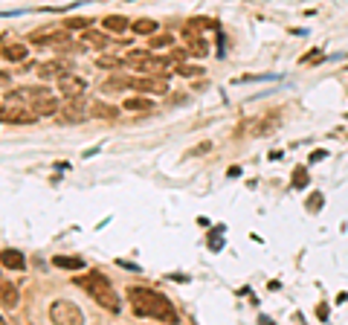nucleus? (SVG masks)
Segmentation results:
<instances>
[{"mask_svg": "<svg viewBox=\"0 0 348 325\" xmlns=\"http://www.w3.org/2000/svg\"><path fill=\"white\" fill-rule=\"evenodd\" d=\"M128 302H131L133 314L140 316H151V319H160V322H177L174 305L151 287H128Z\"/></svg>", "mask_w": 348, "mask_h": 325, "instance_id": "f257e3e1", "label": "nucleus"}, {"mask_svg": "<svg viewBox=\"0 0 348 325\" xmlns=\"http://www.w3.org/2000/svg\"><path fill=\"white\" fill-rule=\"evenodd\" d=\"M73 282L79 284L84 294H90L102 308H108V311H113V314L122 311V299H119V294L113 290V284L108 282L99 270H90V273H84V276H76Z\"/></svg>", "mask_w": 348, "mask_h": 325, "instance_id": "f03ea898", "label": "nucleus"}, {"mask_svg": "<svg viewBox=\"0 0 348 325\" xmlns=\"http://www.w3.org/2000/svg\"><path fill=\"white\" fill-rule=\"evenodd\" d=\"M50 319L58 325H82L84 322V311L70 299H55L50 305Z\"/></svg>", "mask_w": 348, "mask_h": 325, "instance_id": "7ed1b4c3", "label": "nucleus"}, {"mask_svg": "<svg viewBox=\"0 0 348 325\" xmlns=\"http://www.w3.org/2000/svg\"><path fill=\"white\" fill-rule=\"evenodd\" d=\"M84 90H87V81L82 76H76V73H61L58 76V93L64 99H82Z\"/></svg>", "mask_w": 348, "mask_h": 325, "instance_id": "20e7f679", "label": "nucleus"}, {"mask_svg": "<svg viewBox=\"0 0 348 325\" xmlns=\"http://www.w3.org/2000/svg\"><path fill=\"white\" fill-rule=\"evenodd\" d=\"M64 41H67V32H58V26H47V29L32 32V44H38V47H58Z\"/></svg>", "mask_w": 348, "mask_h": 325, "instance_id": "39448f33", "label": "nucleus"}, {"mask_svg": "<svg viewBox=\"0 0 348 325\" xmlns=\"http://www.w3.org/2000/svg\"><path fill=\"white\" fill-rule=\"evenodd\" d=\"M55 119L61 122V125H76V122H84V111H82V105H76V99H70V105L58 108Z\"/></svg>", "mask_w": 348, "mask_h": 325, "instance_id": "423d86ee", "label": "nucleus"}, {"mask_svg": "<svg viewBox=\"0 0 348 325\" xmlns=\"http://www.w3.org/2000/svg\"><path fill=\"white\" fill-rule=\"evenodd\" d=\"M21 302V294H18V287L6 279H0V308H6V311H15Z\"/></svg>", "mask_w": 348, "mask_h": 325, "instance_id": "0eeeda50", "label": "nucleus"}, {"mask_svg": "<svg viewBox=\"0 0 348 325\" xmlns=\"http://www.w3.org/2000/svg\"><path fill=\"white\" fill-rule=\"evenodd\" d=\"M131 87H136V90H145V93H160L163 96L165 90H168V84H165V79H157V76H145V79H133Z\"/></svg>", "mask_w": 348, "mask_h": 325, "instance_id": "6e6552de", "label": "nucleus"}, {"mask_svg": "<svg viewBox=\"0 0 348 325\" xmlns=\"http://www.w3.org/2000/svg\"><path fill=\"white\" fill-rule=\"evenodd\" d=\"M0 119L15 122V125H32V122H35V113H26V111H21V108H9V111H0Z\"/></svg>", "mask_w": 348, "mask_h": 325, "instance_id": "1a4fd4ad", "label": "nucleus"}, {"mask_svg": "<svg viewBox=\"0 0 348 325\" xmlns=\"http://www.w3.org/2000/svg\"><path fill=\"white\" fill-rule=\"evenodd\" d=\"M0 264L9 267V270H23V267H26V258H23V253H18V250H3V253H0Z\"/></svg>", "mask_w": 348, "mask_h": 325, "instance_id": "9d476101", "label": "nucleus"}, {"mask_svg": "<svg viewBox=\"0 0 348 325\" xmlns=\"http://www.w3.org/2000/svg\"><path fill=\"white\" fill-rule=\"evenodd\" d=\"M52 264H55V267H64V270H82L84 258H82V255H55Z\"/></svg>", "mask_w": 348, "mask_h": 325, "instance_id": "9b49d317", "label": "nucleus"}, {"mask_svg": "<svg viewBox=\"0 0 348 325\" xmlns=\"http://www.w3.org/2000/svg\"><path fill=\"white\" fill-rule=\"evenodd\" d=\"M26 55H29L26 44H6V47H3V58L6 61H23Z\"/></svg>", "mask_w": 348, "mask_h": 325, "instance_id": "f8f14e48", "label": "nucleus"}, {"mask_svg": "<svg viewBox=\"0 0 348 325\" xmlns=\"http://www.w3.org/2000/svg\"><path fill=\"white\" fill-rule=\"evenodd\" d=\"M90 113L93 116H99V119H116V116H119V111H116L113 105H105V102H93Z\"/></svg>", "mask_w": 348, "mask_h": 325, "instance_id": "ddd939ff", "label": "nucleus"}, {"mask_svg": "<svg viewBox=\"0 0 348 325\" xmlns=\"http://www.w3.org/2000/svg\"><path fill=\"white\" fill-rule=\"evenodd\" d=\"M125 111L133 113V111H154V102L145 99V96H131V99H125Z\"/></svg>", "mask_w": 348, "mask_h": 325, "instance_id": "4468645a", "label": "nucleus"}, {"mask_svg": "<svg viewBox=\"0 0 348 325\" xmlns=\"http://www.w3.org/2000/svg\"><path fill=\"white\" fill-rule=\"evenodd\" d=\"M131 81L133 79H128V76H116V79H108L102 84V90L105 93H119V90H128L131 87Z\"/></svg>", "mask_w": 348, "mask_h": 325, "instance_id": "2eb2a0df", "label": "nucleus"}, {"mask_svg": "<svg viewBox=\"0 0 348 325\" xmlns=\"http://www.w3.org/2000/svg\"><path fill=\"white\" fill-rule=\"evenodd\" d=\"M102 26L108 32H125L128 29V18H122V15H108V18L102 20Z\"/></svg>", "mask_w": 348, "mask_h": 325, "instance_id": "dca6fc26", "label": "nucleus"}, {"mask_svg": "<svg viewBox=\"0 0 348 325\" xmlns=\"http://www.w3.org/2000/svg\"><path fill=\"white\" fill-rule=\"evenodd\" d=\"M82 41H84V44H90V47H108V29H105V32H96V29H84Z\"/></svg>", "mask_w": 348, "mask_h": 325, "instance_id": "f3484780", "label": "nucleus"}, {"mask_svg": "<svg viewBox=\"0 0 348 325\" xmlns=\"http://www.w3.org/2000/svg\"><path fill=\"white\" fill-rule=\"evenodd\" d=\"M186 52H189V55H195V58H203L206 52H209V47H206V41L200 38V35H192V41H189V44H186Z\"/></svg>", "mask_w": 348, "mask_h": 325, "instance_id": "a211bd4d", "label": "nucleus"}, {"mask_svg": "<svg viewBox=\"0 0 348 325\" xmlns=\"http://www.w3.org/2000/svg\"><path fill=\"white\" fill-rule=\"evenodd\" d=\"M131 29L136 32V35H154L157 32V20H148V18H140L131 23Z\"/></svg>", "mask_w": 348, "mask_h": 325, "instance_id": "6ab92c4d", "label": "nucleus"}, {"mask_svg": "<svg viewBox=\"0 0 348 325\" xmlns=\"http://www.w3.org/2000/svg\"><path fill=\"white\" fill-rule=\"evenodd\" d=\"M32 111H35V113H58V102L52 99V96H47V99L35 102V105H32Z\"/></svg>", "mask_w": 348, "mask_h": 325, "instance_id": "aec40b11", "label": "nucleus"}, {"mask_svg": "<svg viewBox=\"0 0 348 325\" xmlns=\"http://www.w3.org/2000/svg\"><path fill=\"white\" fill-rule=\"evenodd\" d=\"M38 73H41L44 79H52V76H61V73H67V70H64V64H58V61H50V64H41Z\"/></svg>", "mask_w": 348, "mask_h": 325, "instance_id": "412c9836", "label": "nucleus"}, {"mask_svg": "<svg viewBox=\"0 0 348 325\" xmlns=\"http://www.w3.org/2000/svg\"><path fill=\"white\" fill-rule=\"evenodd\" d=\"M125 61L122 58H113V55H102V58L96 61V67H102V70H116V67H122Z\"/></svg>", "mask_w": 348, "mask_h": 325, "instance_id": "4be33fe9", "label": "nucleus"}, {"mask_svg": "<svg viewBox=\"0 0 348 325\" xmlns=\"http://www.w3.org/2000/svg\"><path fill=\"white\" fill-rule=\"evenodd\" d=\"M90 20L93 18H67L64 26H67V29H90Z\"/></svg>", "mask_w": 348, "mask_h": 325, "instance_id": "5701e85b", "label": "nucleus"}, {"mask_svg": "<svg viewBox=\"0 0 348 325\" xmlns=\"http://www.w3.org/2000/svg\"><path fill=\"white\" fill-rule=\"evenodd\" d=\"M148 47H151V50H163V47H168V44H171V35H148Z\"/></svg>", "mask_w": 348, "mask_h": 325, "instance_id": "b1692460", "label": "nucleus"}, {"mask_svg": "<svg viewBox=\"0 0 348 325\" xmlns=\"http://www.w3.org/2000/svg\"><path fill=\"white\" fill-rule=\"evenodd\" d=\"M276 125H279V119H270V122L261 119V122L256 125V137H264V134H270L273 128H276Z\"/></svg>", "mask_w": 348, "mask_h": 325, "instance_id": "393cba45", "label": "nucleus"}, {"mask_svg": "<svg viewBox=\"0 0 348 325\" xmlns=\"http://www.w3.org/2000/svg\"><path fill=\"white\" fill-rule=\"evenodd\" d=\"M293 186H296V189H305V186H307V169L299 166L296 172H293Z\"/></svg>", "mask_w": 348, "mask_h": 325, "instance_id": "a878e982", "label": "nucleus"}, {"mask_svg": "<svg viewBox=\"0 0 348 325\" xmlns=\"http://www.w3.org/2000/svg\"><path fill=\"white\" fill-rule=\"evenodd\" d=\"M174 70L180 73V76H200V67H192V64H174Z\"/></svg>", "mask_w": 348, "mask_h": 325, "instance_id": "bb28decb", "label": "nucleus"}, {"mask_svg": "<svg viewBox=\"0 0 348 325\" xmlns=\"http://www.w3.org/2000/svg\"><path fill=\"white\" fill-rule=\"evenodd\" d=\"M307 209H310V212H319V209H322V192H314L307 198Z\"/></svg>", "mask_w": 348, "mask_h": 325, "instance_id": "cd10ccee", "label": "nucleus"}, {"mask_svg": "<svg viewBox=\"0 0 348 325\" xmlns=\"http://www.w3.org/2000/svg\"><path fill=\"white\" fill-rule=\"evenodd\" d=\"M317 316H319V319H328V305H319V308H317Z\"/></svg>", "mask_w": 348, "mask_h": 325, "instance_id": "c85d7f7f", "label": "nucleus"}, {"mask_svg": "<svg viewBox=\"0 0 348 325\" xmlns=\"http://www.w3.org/2000/svg\"><path fill=\"white\" fill-rule=\"evenodd\" d=\"M116 264H119V267H128V270H140V267H136V264H131V262H125V258H119V262H116Z\"/></svg>", "mask_w": 348, "mask_h": 325, "instance_id": "c756f323", "label": "nucleus"}, {"mask_svg": "<svg viewBox=\"0 0 348 325\" xmlns=\"http://www.w3.org/2000/svg\"><path fill=\"white\" fill-rule=\"evenodd\" d=\"M9 81V73H0V84H6Z\"/></svg>", "mask_w": 348, "mask_h": 325, "instance_id": "7c9ffc66", "label": "nucleus"}, {"mask_svg": "<svg viewBox=\"0 0 348 325\" xmlns=\"http://www.w3.org/2000/svg\"><path fill=\"white\" fill-rule=\"evenodd\" d=\"M0 325H3V316H0Z\"/></svg>", "mask_w": 348, "mask_h": 325, "instance_id": "2f4dec72", "label": "nucleus"}]
</instances>
